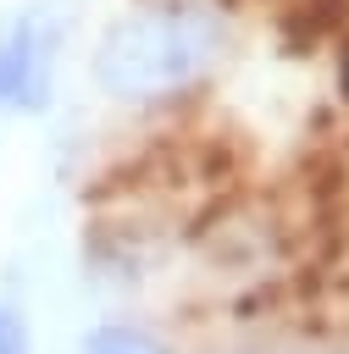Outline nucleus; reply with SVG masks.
Returning a JSON list of instances; mask_svg holds the SVG:
<instances>
[{
    "label": "nucleus",
    "mask_w": 349,
    "mask_h": 354,
    "mask_svg": "<svg viewBox=\"0 0 349 354\" xmlns=\"http://www.w3.org/2000/svg\"><path fill=\"white\" fill-rule=\"evenodd\" d=\"M227 50V17L205 0H161L127 11L94 44V83L111 100L150 105L199 88Z\"/></svg>",
    "instance_id": "f257e3e1"
},
{
    "label": "nucleus",
    "mask_w": 349,
    "mask_h": 354,
    "mask_svg": "<svg viewBox=\"0 0 349 354\" xmlns=\"http://www.w3.org/2000/svg\"><path fill=\"white\" fill-rule=\"evenodd\" d=\"M55 44H61V22L50 11H28L0 33V105H17V111L50 105Z\"/></svg>",
    "instance_id": "f03ea898"
},
{
    "label": "nucleus",
    "mask_w": 349,
    "mask_h": 354,
    "mask_svg": "<svg viewBox=\"0 0 349 354\" xmlns=\"http://www.w3.org/2000/svg\"><path fill=\"white\" fill-rule=\"evenodd\" d=\"M0 354H28V326L11 304H0Z\"/></svg>",
    "instance_id": "20e7f679"
},
{
    "label": "nucleus",
    "mask_w": 349,
    "mask_h": 354,
    "mask_svg": "<svg viewBox=\"0 0 349 354\" xmlns=\"http://www.w3.org/2000/svg\"><path fill=\"white\" fill-rule=\"evenodd\" d=\"M343 88H349V55H343Z\"/></svg>",
    "instance_id": "39448f33"
},
{
    "label": "nucleus",
    "mask_w": 349,
    "mask_h": 354,
    "mask_svg": "<svg viewBox=\"0 0 349 354\" xmlns=\"http://www.w3.org/2000/svg\"><path fill=\"white\" fill-rule=\"evenodd\" d=\"M78 354H166L144 326H127V321H111V326H94L83 343H78Z\"/></svg>",
    "instance_id": "7ed1b4c3"
}]
</instances>
